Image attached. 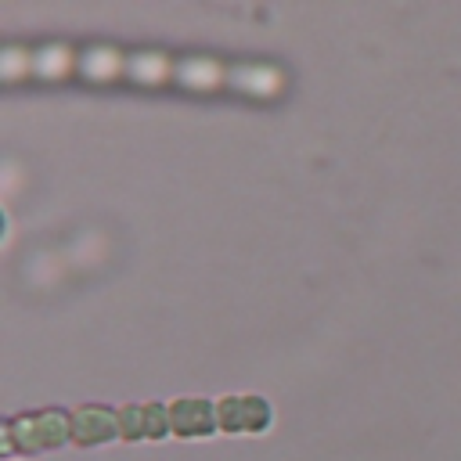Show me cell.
<instances>
[{
	"label": "cell",
	"instance_id": "6da1fadb",
	"mask_svg": "<svg viewBox=\"0 0 461 461\" xmlns=\"http://www.w3.org/2000/svg\"><path fill=\"white\" fill-rule=\"evenodd\" d=\"M4 432H7L11 450H22V454L54 450L61 443H72V414H65L61 407L29 411V414H18V418H7Z\"/></svg>",
	"mask_w": 461,
	"mask_h": 461
},
{
	"label": "cell",
	"instance_id": "7a4b0ae2",
	"mask_svg": "<svg viewBox=\"0 0 461 461\" xmlns=\"http://www.w3.org/2000/svg\"><path fill=\"white\" fill-rule=\"evenodd\" d=\"M216 418L223 432H263L270 425V403L263 396H223L216 400Z\"/></svg>",
	"mask_w": 461,
	"mask_h": 461
},
{
	"label": "cell",
	"instance_id": "3957f363",
	"mask_svg": "<svg viewBox=\"0 0 461 461\" xmlns=\"http://www.w3.org/2000/svg\"><path fill=\"white\" fill-rule=\"evenodd\" d=\"M169 429L180 439H198V436H212L220 429L216 418V403L202 400V396H180L169 403Z\"/></svg>",
	"mask_w": 461,
	"mask_h": 461
},
{
	"label": "cell",
	"instance_id": "277c9868",
	"mask_svg": "<svg viewBox=\"0 0 461 461\" xmlns=\"http://www.w3.org/2000/svg\"><path fill=\"white\" fill-rule=\"evenodd\" d=\"M119 436V411L104 403H83L72 411V443L76 447H101Z\"/></svg>",
	"mask_w": 461,
	"mask_h": 461
},
{
	"label": "cell",
	"instance_id": "5b68a950",
	"mask_svg": "<svg viewBox=\"0 0 461 461\" xmlns=\"http://www.w3.org/2000/svg\"><path fill=\"white\" fill-rule=\"evenodd\" d=\"M119 439H126V443L148 439V432H144V403L119 407Z\"/></svg>",
	"mask_w": 461,
	"mask_h": 461
},
{
	"label": "cell",
	"instance_id": "8992f818",
	"mask_svg": "<svg viewBox=\"0 0 461 461\" xmlns=\"http://www.w3.org/2000/svg\"><path fill=\"white\" fill-rule=\"evenodd\" d=\"M144 432H148V439H166L173 432L169 429V403H158V400L144 403Z\"/></svg>",
	"mask_w": 461,
	"mask_h": 461
}]
</instances>
